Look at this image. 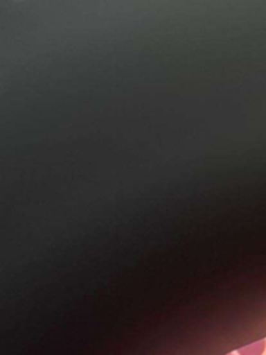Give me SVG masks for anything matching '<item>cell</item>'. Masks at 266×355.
Instances as JSON below:
<instances>
[{
  "instance_id": "1",
  "label": "cell",
  "mask_w": 266,
  "mask_h": 355,
  "mask_svg": "<svg viewBox=\"0 0 266 355\" xmlns=\"http://www.w3.org/2000/svg\"><path fill=\"white\" fill-rule=\"evenodd\" d=\"M265 347H266V340H260L258 343H254V344L240 348L238 354L240 355H262Z\"/></svg>"
},
{
  "instance_id": "2",
  "label": "cell",
  "mask_w": 266,
  "mask_h": 355,
  "mask_svg": "<svg viewBox=\"0 0 266 355\" xmlns=\"http://www.w3.org/2000/svg\"><path fill=\"white\" fill-rule=\"evenodd\" d=\"M227 355H231V354H227Z\"/></svg>"
}]
</instances>
